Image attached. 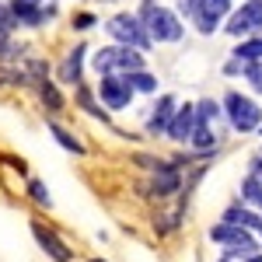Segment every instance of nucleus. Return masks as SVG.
Masks as SVG:
<instances>
[{
	"label": "nucleus",
	"mask_w": 262,
	"mask_h": 262,
	"mask_svg": "<svg viewBox=\"0 0 262 262\" xmlns=\"http://www.w3.org/2000/svg\"><path fill=\"white\" fill-rule=\"evenodd\" d=\"M140 21L143 28H147V35L158 42H179L185 35V28H182V21L168 11V7H158L154 0H147L140 7Z\"/></svg>",
	"instance_id": "1"
},
{
	"label": "nucleus",
	"mask_w": 262,
	"mask_h": 262,
	"mask_svg": "<svg viewBox=\"0 0 262 262\" xmlns=\"http://www.w3.org/2000/svg\"><path fill=\"white\" fill-rule=\"evenodd\" d=\"M95 67L105 77H126V74L143 70V56L129 46H105L101 53H95Z\"/></svg>",
	"instance_id": "2"
},
{
	"label": "nucleus",
	"mask_w": 262,
	"mask_h": 262,
	"mask_svg": "<svg viewBox=\"0 0 262 262\" xmlns=\"http://www.w3.org/2000/svg\"><path fill=\"white\" fill-rule=\"evenodd\" d=\"M224 112H227V119H231V126L238 133H252L262 122V108L252 98H245L242 91H227L224 95Z\"/></svg>",
	"instance_id": "3"
},
{
	"label": "nucleus",
	"mask_w": 262,
	"mask_h": 262,
	"mask_svg": "<svg viewBox=\"0 0 262 262\" xmlns=\"http://www.w3.org/2000/svg\"><path fill=\"white\" fill-rule=\"evenodd\" d=\"M210 238L213 242L227 245V259H252V255H259L255 248V238L245 231V227H234V224H217L213 231H210Z\"/></svg>",
	"instance_id": "4"
},
{
	"label": "nucleus",
	"mask_w": 262,
	"mask_h": 262,
	"mask_svg": "<svg viewBox=\"0 0 262 262\" xmlns=\"http://www.w3.org/2000/svg\"><path fill=\"white\" fill-rule=\"evenodd\" d=\"M108 28V35L119 42V46H129V49H147L150 46V35H147V28L140 25V18H133V14H116V18L105 25Z\"/></svg>",
	"instance_id": "5"
},
{
	"label": "nucleus",
	"mask_w": 262,
	"mask_h": 262,
	"mask_svg": "<svg viewBox=\"0 0 262 262\" xmlns=\"http://www.w3.org/2000/svg\"><path fill=\"white\" fill-rule=\"evenodd\" d=\"M182 7L192 14V21H196V28L203 35H210L221 25V18L231 11V0H185Z\"/></svg>",
	"instance_id": "6"
},
{
	"label": "nucleus",
	"mask_w": 262,
	"mask_h": 262,
	"mask_svg": "<svg viewBox=\"0 0 262 262\" xmlns=\"http://www.w3.org/2000/svg\"><path fill=\"white\" fill-rule=\"evenodd\" d=\"M227 32L234 35V39H255V35H262V0H248V4H242L234 14H231V21H227Z\"/></svg>",
	"instance_id": "7"
},
{
	"label": "nucleus",
	"mask_w": 262,
	"mask_h": 262,
	"mask_svg": "<svg viewBox=\"0 0 262 262\" xmlns=\"http://www.w3.org/2000/svg\"><path fill=\"white\" fill-rule=\"evenodd\" d=\"M98 91H101V101H105L108 108H126L129 98H133L129 84L122 81V77H105V81L98 84Z\"/></svg>",
	"instance_id": "8"
},
{
	"label": "nucleus",
	"mask_w": 262,
	"mask_h": 262,
	"mask_svg": "<svg viewBox=\"0 0 262 262\" xmlns=\"http://www.w3.org/2000/svg\"><path fill=\"white\" fill-rule=\"evenodd\" d=\"M32 234H35V242L46 248V255H53L56 262H70V259H74V252H70V248H67V245H63L60 238L49 231V227H42V224H32Z\"/></svg>",
	"instance_id": "9"
},
{
	"label": "nucleus",
	"mask_w": 262,
	"mask_h": 262,
	"mask_svg": "<svg viewBox=\"0 0 262 262\" xmlns=\"http://www.w3.org/2000/svg\"><path fill=\"white\" fill-rule=\"evenodd\" d=\"M192 129H196V108H192V105L175 108V119H171V126H168V137L185 143L189 137H192Z\"/></svg>",
	"instance_id": "10"
},
{
	"label": "nucleus",
	"mask_w": 262,
	"mask_h": 262,
	"mask_svg": "<svg viewBox=\"0 0 262 262\" xmlns=\"http://www.w3.org/2000/svg\"><path fill=\"white\" fill-rule=\"evenodd\" d=\"M171 119H175V98L171 95H161L158 105H154V112H150V119H147V129L150 133H168Z\"/></svg>",
	"instance_id": "11"
},
{
	"label": "nucleus",
	"mask_w": 262,
	"mask_h": 262,
	"mask_svg": "<svg viewBox=\"0 0 262 262\" xmlns=\"http://www.w3.org/2000/svg\"><path fill=\"white\" fill-rule=\"evenodd\" d=\"M11 14H14L18 25H39V21L46 18V11L39 7V0H14V4H11Z\"/></svg>",
	"instance_id": "12"
},
{
	"label": "nucleus",
	"mask_w": 262,
	"mask_h": 262,
	"mask_svg": "<svg viewBox=\"0 0 262 262\" xmlns=\"http://www.w3.org/2000/svg\"><path fill=\"white\" fill-rule=\"evenodd\" d=\"M171 192H179V171H175V164H158L154 196H171Z\"/></svg>",
	"instance_id": "13"
},
{
	"label": "nucleus",
	"mask_w": 262,
	"mask_h": 262,
	"mask_svg": "<svg viewBox=\"0 0 262 262\" xmlns=\"http://www.w3.org/2000/svg\"><path fill=\"white\" fill-rule=\"evenodd\" d=\"M84 46H77L67 60H63V67H60V81H70V84H77L81 81V67H84Z\"/></svg>",
	"instance_id": "14"
},
{
	"label": "nucleus",
	"mask_w": 262,
	"mask_h": 262,
	"mask_svg": "<svg viewBox=\"0 0 262 262\" xmlns=\"http://www.w3.org/2000/svg\"><path fill=\"white\" fill-rule=\"evenodd\" d=\"M224 224H234V227H259L262 231V217L259 213H252V210H242V206H231L227 213H224Z\"/></svg>",
	"instance_id": "15"
},
{
	"label": "nucleus",
	"mask_w": 262,
	"mask_h": 262,
	"mask_svg": "<svg viewBox=\"0 0 262 262\" xmlns=\"http://www.w3.org/2000/svg\"><path fill=\"white\" fill-rule=\"evenodd\" d=\"M234 63H262V35L245 39L242 46L234 49Z\"/></svg>",
	"instance_id": "16"
},
{
	"label": "nucleus",
	"mask_w": 262,
	"mask_h": 262,
	"mask_svg": "<svg viewBox=\"0 0 262 262\" xmlns=\"http://www.w3.org/2000/svg\"><path fill=\"white\" fill-rule=\"evenodd\" d=\"M122 81L129 84V91H154V88H158V81H154V77H150L147 70H137V74H126Z\"/></svg>",
	"instance_id": "17"
},
{
	"label": "nucleus",
	"mask_w": 262,
	"mask_h": 262,
	"mask_svg": "<svg viewBox=\"0 0 262 262\" xmlns=\"http://www.w3.org/2000/svg\"><path fill=\"white\" fill-rule=\"evenodd\" d=\"M217 116H221V105H217L213 98H203L200 105H196V122H203V126L217 122Z\"/></svg>",
	"instance_id": "18"
},
{
	"label": "nucleus",
	"mask_w": 262,
	"mask_h": 262,
	"mask_svg": "<svg viewBox=\"0 0 262 262\" xmlns=\"http://www.w3.org/2000/svg\"><path fill=\"white\" fill-rule=\"evenodd\" d=\"M242 200H245V203H255V206H262V179L248 175V179L242 182Z\"/></svg>",
	"instance_id": "19"
},
{
	"label": "nucleus",
	"mask_w": 262,
	"mask_h": 262,
	"mask_svg": "<svg viewBox=\"0 0 262 262\" xmlns=\"http://www.w3.org/2000/svg\"><path fill=\"white\" fill-rule=\"evenodd\" d=\"M39 95H42V101L49 105V112H60L63 108V98H60V91H56L53 81H39Z\"/></svg>",
	"instance_id": "20"
},
{
	"label": "nucleus",
	"mask_w": 262,
	"mask_h": 262,
	"mask_svg": "<svg viewBox=\"0 0 262 262\" xmlns=\"http://www.w3.org/2000/svg\"><path fill=\"white\" fill-rule=\"evenodd\" d=\"M192 147H200V150H210L213 143H217V137H213V129L210 126H203V122H196V129H192Z\"/></svg>",
	"instance_id": "21"
},
{
	"label": "nucleus",
	"mask_w": 262,
	"mask_h": 262,
	"mask_svg": "<svg viewBox=\"0 0 262 262\" xmlns=\"http://www.w3.org/2000/svg\"><path fill=\"white\" fill-rule=\"evenodd\" d=\"M49 133H53V137H56V140L63 143V147H67V150H74V154H81L84 147L77 140H74V137H70V133H67V129H60V126H56V122H49Z\"/></svg>",
	"instance_id": "22"
},
{
	"label": "nucleus",
	"mask_w": 262,
	"mask_h": 262,
	"mask_svg": "<svg viewBox=\"0 0 262 262\" xmlns=\"http://www.w3.org/2000/svg\"><path fill=\"white\" fill-rule=\"evenodd\" d=\"M245 81L262 95V63H248V67H245Z\"/></svg>",
	"instance_id": "23"
},
{
	"label": "nucleus",
	"mask_w": 262,
	"mask_h": 262,
	"mask_svg": "<svg viewBox=\"0 0 262 262\" xmlns=\"http://www.w3.org/2000/svg\"><path fill=\"white\" fill-rule=\"evenodd\" d=\"M28 192H32V200H35V203L49 206V192H46V185H42L39 179H32V182H28Z\"/></svg>",
	"instance_id": "24"
},
{
	"label": "nucleus",
	"mask_w": 262,
	"mask_h": 262,
	"mask_svg": "<svg viewBox=\"0 0 262 262\" xmlns=\"http://www.w3.org/2000/svg\"><path fill=\"white\" fill-rule=\"evenodd\" d=\"M77 95H81V105H84V108H88V112H91V116H101V108H98V105H95V101H91V95H88L84 88H81V91H77Z\"/></svg>",
	"instance_id": "25"
},
{
	"label": "nucleus",
	"mask_w": 262,
	"mask_h": 262,
	"mask_svg": "<svg viewBox=\"0 0 262 262\" xmlns=\"http://www.w3.org/2000/svg\"><path fill=\"white\" fill-rule=\"evenodd\" d=\"M91 25H95L91 14H77V21H74V28H91Z\"/></svg>",
	"instance_id": "26"
},
{
	"label": "nucleus",
	"mask_w": 262,
	"mask_h": 262,
	"mask_svg": "<svg viewBox=\"0 0 262 262\" xmlns=\"http://www.w3.org/2000/svg\"><path fill=\"white\" fill-rule=\"evenodd\" d=\"M7 35H11V32L0 28V56H7V49H11V46H7Z\"/></svg>",
	"instance_id": "27"
},
{
	"label": "nucleus",
	"mask_w": 262,
	"mask_h": 262,
	"mask_svg": "<svg viewBox=\"0 0 262 262\" xmlns=\"http://www.w3.org/2000/svg\"><path fill=\"white\" fill-rule=\"evenodd\" d=\"M245 262H262V255H252V259H245Z\"/></svg>",
	"instance_id": "28"
},
{
	"label": "nucleus",
	"mask_w": 262,
	"mask_h": 262,
	"mask_svg": "<svg viewBox=\"0 0 262 262\" xmlns=\"http://www.w3.org/2000/svg\"><path fill=\"white\" fill-rule=\"evenodd\" d=\"M95 262H101V259H95Z\"/></svg>",
	"instance_id": "29"
}]
</instances>
